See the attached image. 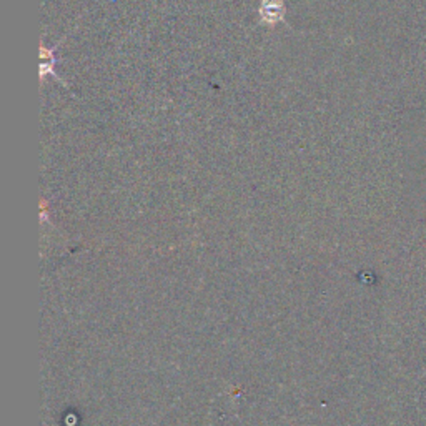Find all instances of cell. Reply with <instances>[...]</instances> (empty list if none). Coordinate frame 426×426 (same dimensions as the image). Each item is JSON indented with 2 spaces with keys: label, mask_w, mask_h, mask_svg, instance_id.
<instances>
[{
  "label": "cell",
  "mask_w": 426,
  "mask_h": 426,
  "mask_svg": "<svg viewBox=\"0 0 426 426\" xmlns=\"http://www.w3.org/2000/svg\"><path fill=\"white\" fill-rule=\"evenodd\" d=\"M259 12L261 22L273 27L285 19V4L282 0H261Z\"/></svg>",
  "instance_id": "cell-1"
}]
</instances>
